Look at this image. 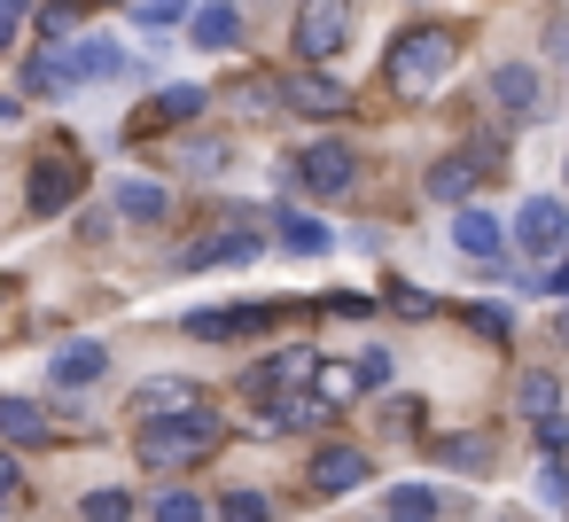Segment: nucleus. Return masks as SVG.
I'll return each instance as SVG.
<instances>
[{
    "label": "nucleus",
    "mask_w": 569,
    "mask_h": 522,
    "mask_svg": "<svg viewBox=\"0 0 569 522\" xmlns=\"http://www.w3.org/2000/svg\"><path fill=\"white\" fill-rule=\"evenodd\" d=\"M273 102H289L297 118H343L351 110V87L328 79V71H297V79H273Z\"/></svg>",
    "instance_id": "7"
},
{
    "label": "nucleus",
    "mask_w": 569,
    "mask_h": 522,
    "mask_svg": "<svg viewBox=\"0 0 569 522\" xmlns=\"http://www.w3.org/2000/svg\"><path fill=\"white\" fill-rule=\"evenodd\" d=\"M382 421H390V429H421V398H398Z\"/></svg>",
    "instance_id": "41"
},
{
    "label": "nucleus",
    "mask_w": 569,
    "mask_h": 522,
    "mask_svg": "<svg viewBox=\"0 0 569 522\" xmlns=\"http://www.w3.org/2000/svg\"><path fill=\"white\" fill-rule=\"evenodd\" d=\"M515 250L561 258V250H569V203H561V195H530V203L515 211Z\"/></svg>",
    "instance_id": "6"
},
{
    "label": "nucleus",
    "mask_w": 569,
    "mask_h": 522,
    "mask_svg": "<svg viewBox=\"0 0 569 522\" xmlns=\"http://www.w3.org/2000/svg\"><path fill=\"white\" fill-rule=\"evenodd\" d=\"M56 87H63V79H56V63H48V56H32V63H24V94H56Z\"/></svg>",
    "instance_id": "36"
},
{
    "label": "nucleus",
    "mask_w": 569,
    "mask_h": 522,
    "mask_svg": "<svg viewBox=\"0 0 569 522\" xmlns=\"http://www.w3.org/2000/svg\"><path fill=\"white\" fill-rule=\"evenodd\" d=\"M553 405H561V382H553L546 367H530V374H515V413H522V421H546Z\"/></svg>",
    "instance_id": "24"
},
{
    "label": "nucleus",
    "mask_w": 569,
    "mask_h": 522,
    "mask_svg": "<svg viewBox=\"0 0 569 522\" xmlns=\"http://www.w3.org/2000/svg\"><path fill=\"white\" fill-rule=\"evenodd\" d=\"M390 304H398V312H406V320H429V312H437V297H421V289H406V281H398V289H390Z\"/></svg>",
    "instance_id": "37"
},
{
    "label": "nucleus",
    "mask_w": 569,
    "mask_h": 522,
    "mask_svg": "<svg viewBox=\"0 0 569 522\" xmlns=\"http://www.w3.org/2000/svg\"><path fill=\"white\" fill-rule=\"evenodd\" d=\"M0 126H17V102H9V94H0Z\"/></svg>",
    "instance_id": "43"
},
{
    "label": "nucleus",
    "mask_w": 569,
    "mask_h": 522,
    "mask_svg": "<svg viewBox=\"0 0 569 522\" xmlns=\"http://www.w3.org/2000/svg\"><path fill=\"white\" fill-rule=\"evenodd\" d=\"M126 9H133V0H126Z\"/></svg>",
    "instance_id": "46"
},
{
    "label": "nucleus",
    "mask_w": 569,
    "mask_h": 522,
    "mask_svg": "<svg viewBox=\"0 0 569 522\" xmlns=\"http://www.w3.org/2000/svg\"><path fill=\"white\" fill-rule=\"evenodd\" d=\"M530 289H546V297H569V250H561V258H553V273H546V281H530Z\"/></svg>",
    "instance_id": "42"
},
{
    "label": "nucleus",
    "mask_w": 569,
    "mask_h": 522,
    "mask_svg": "<svg viewBox=\"0 0 569 522\" xmlns=\"http://www.w3.org/2000/svg\"><path fill=\"white\" fill-rule=\"evenodd\" d=\"M359 483H367V452L359 444H320L312 452V491L336 499V491H359Z\"/></svg>",
    "instance_id": "14"
},
{
    "label": "nucleus",
    "mask_w": 569,
    "mask_h": 522,
    "mask_svg": "<svg viewBox=\"0 0 569 522\" xmlns=\"http://www.w3.org/2000/svg\"><path fill=\"white\" fill-rule=\"evenodd\" d=\"M172 17H180V0H133V24L141 32H164Z\"/></svg>",
    "instance_id": "34"
},
{
    "label": "nucleus",
    "mask_w": 569,
    "mask_h": 522,
    "mask_svg": "<svg viewBox=\"0 0 569 522\" xmlns=\"http://www.w3.org/2000/svg\"><path fill=\"white\" fill-rule=\"evenodd\" d=\"M452 56H460V40L445 32V24H413V32H398L390 40V56H382V79H390V94H437V79L452 71Z\"/></svg>",
    "instance_id": "1"
},
{
    "label": "nucleus",
    "mask_w": 569,
    "mask_h": 522,
    "mask_svg": "<svg viewBox=\"0 0 569 522\" xmlns=\"http://www.w3.org/2000/svg\"><path fill=\"white\" fill-rule=\"evenodd\" d=\"M79 32V0H48L40 9V40H71Z\"/></svg>",
    "instance_id": "31"
},
{
    "label": "nucleus",
    "mask_w": 569,
    "mask_h": 522,
    "mask_svg": "<svg viewBox=\"0 0 569 522\" xmlns=\"http://www.w3.org/2000/svg\"><path fill=\"white\" fill-rule=\"evenodd\" d=\"M460 328H476L483 343H515V312H499V304H460Z\"/></svg>",
    "instance_id": "27"
},
{
    "label": "nucleus",
    "mask_w": 569,
    "mask_h": 522,
    "mask_svg": "<svg viewBox=\"0 0 569 522\" xmlns=\"http://www.w3.org/2000/svg\"><path fill=\"white\" fill-rule=\"evenodd\" d=\"M79 522H133V491H87Z\"/></svg>",
    "instance_id": "29"
},
{
    "label": "nucleus",
    "mask_w": 569,
    "mask_h": 522,
    "mask_svg": "<svg viewBox=\"0 0 569 522\" xmlns=\"http://www.w3.org/2000/svg\"><path fill=\"white\" fill-rule=\"evenodd\" d=\"M273 234H281V250H297V258H328V227L305 219V211H273Z\"/></svg>",
    "instance_id": "23"
},
{
    "label": "nucleus",
    "mask_w": 569,
    "mask_h": 522,
    "mask_svg": "<svg viewBox=\"0 0 569 522\" xmlns=\"http://www.w3.org/2000/svg\"><path fill=\"white\" fill-rule=\"evenodd\" d=\"M281 312L273 304H211V312H188V335L196 343H227V335H266Z\"/></svg>",
    "instance_id": "9"
},
{
    "label": "nucleus",
    "mask_w": 569,
    "mask_h": 522,
    "mask_svg": "<svg viewBox=\"0 0 569 522\" xmlns=\"http://www.w3.org/2000/svg\"><path fill=\"white\" fill-rule=\"evenodd\" d=\"M538 444H546V452H569V421L546 413V421H538Z\"/></svg>",
    "instance_id": "38"
},
{
    "label": "nucleus",
    "mask_w": 569,
    "mask_h": 522,
    "mask_svg": "<svg viewBox=\"0 0 569 522\" xmlns=\"http://www.w3.org/2000/svg\"><path fill=\"white\" fill-rule=\"evenodd\" d=\"M110 203H118V219H141V227H157V219L172 211V195H164L157 180H118V195H110Z\"/></svg>",
    "instance_id": "22"
},
{
    "label": "nucleus",
    "mask_w": 569,
    "mask_h": 522,
    "mask_svg": "<svg viewBox=\"0 0 569 522\" xmlns=\"http://www.w3.org/2000/svg\"><path fill=\"white\" fill-rule=\"evenodd\" d=\"M305 374H312V351H273L266 367H250V374H242V390H250V398H289Z\"/></svg>",
    "instance_id": "15"
},
{
    "label": "nucleus",
    "mask_w": 569,
    "mask_h": 522,
    "mask_svg": "<svg viewBox=\"0 0 569 522\" xmlns=\"http://www.w3.org/2000/svg\"><path fill=\"white\" fill-rule=\"evenodd\" d=\"M219 413L211 405H196V413H172V421H141L133 429V452H141V468H196L203 452H219Z\"/></svg>",
    "instance_id": "2"
},
{
    "label": "nucleus",
    "mask_w": 569,
    "mask_h": 522,
    "mask_svg": "<svg viewBox=\"0 0 569 522\" xmlns=\"http://www.w3.org/2000/svg\"><path fill=\"white\" fill-rule=\"evenodd\" d=\"M468 188H476L468 157H437V164H429V195H437V203H460Z\"/></svg>",
    "instance_id": "26"
},
{
    "label": "nucleus",
    "mask_w": 569,
    "mask_h": 522,
    "mask_svg": "<svg viewBox=\"0 0 569 522\" xmlns=\"http://www.w3.org/2000/svg\"><path fill=\"white\" fill-rule=\"evenodd\" d=\"M180 164L211 180V172H227V141H188V149H180Z\"/></svg>",
    "instance_id": "32"
},
{
    "label": "nucleus",
    "mask_w": 569,
    "mask_h": 522,
    "mask_svg": "<svg viewBox=\"0 0 569 522\" xmlns=\"http://www.w3.org/2000/svg\"><path fill=\"white\" fill-rule=\"evenodd\" d=\"M305 390H312V398H320L328 413H343V405H359V398H367V374H359L351 359H312Z\"/></svg>",
    "instance_id": "13"
},
{
    "label": "nucleus",
    "mask_w": 569,
    "mask_h": 522,
    "mask_svg": "<svg viewBox=\"0 0 569 522\" xmlns=\"http://www.w3.org/2000/svg\"><path fill=\"white\" fill-rule=\"evenodd\" d=\"M63 436H71V429H63L48 405H32V398H0V444L24 452V444H63Z\"/></svg>",
    "instance_id": "10"
},
{
    "label": "nucleus",
    "mask_w": 569,
    "mask_h": 522,
    "mask_svg": "<svg viewBox=\"0 0 569 522\" xmlns=\"http://www.w3.org/2000/svg\"><path fill=\"white\" fill-rule=\"evenodd\" d=\"M17 24H24V9H17V0H0V56L17 48Z\"/></svg>",
    "instance_id": "39"
},
{
    "label": "nucleus",
    "mask_w": 569,
    "mask_h": 522,
    "mask_svg": "<svg viewBox=\"0 0 569 522\" xmlns=\"http://www.w3.org/2000/svg\"><path fill=\"white\" fill-rule=\"evenodd\" d=\"M79 180H87V157H79L71 141H48V157L32 164V188H24L32 219H63V211H71V195H79Z\"/></svg>",
    "instance_id": "3"
},
{
    "label": "nucleus",
    "mask_w": 569,
    "mask_h": 522,
    "mask_svg": "<svg viewBox=\"0 0 569 522\" xmlns=\"http://www.w3.org/2000/svg\"><path fill=\"white\" fill-rule=\"evenodd\" d=\"M56 79L63 87H94V79H118L126 71V56L110 48V40H94V32H71V40H56Z\"/></svg>",
    "instance_id": "5"
},
{
    "label": "nucleus",
    "mask_w": 569,
    "mask_h": 522,
    "mask_svg": "<svg viewBox=\"0 0 569 522\" xmlns=\"http://www.w3.org/2000/svg\"><path fill=\"white\" fill-rule=\"evenodd\" d=\"M133 405H141V421H172V413H196V405H211V398H203V382H188V374H149V382L133 390Z\"/></svg>",
    "instance_id": "11"
},
{
    "label": "nucleus",
    "mask_w": 569,
    "mask_h": 522,
    "mask_svg": "<svg viewBox=\"0 0 569 522\" xmlns=\"http://www.w3.org/2000/svg\"><path fill=\"white\" fill-rule=\"evenodd\" d=\"M63 390H87V382H102L110 374V343H71V351H56V367H48Z\"/></svg>",
    "instance_id": "20"
},
{
    "label": "nucleus",
    "mask_w": 569,
    "mask_h": 522,
    "mask_svg": "<svg viewBox=\"0 0 569 522\" xmlns=\"http://www.w3.org/2000/svg\"><path fill=\"white\" fill-rule=\"evenodd\" d=\"M561 343H569V312H561Z\"/></svg>",
    "instance_id": "44"
},
{
    "label": "nucleus",
    "mask_w": 569,
    "mask_h": 522,
    "mask_svg": "<svg viewBox=\"0 0 569 522\" xmlns=\"http://www.w3.org/2000/svg\"><path fill=\"white\" fill-rule=\"evenodd\" d=\"M297 180L312 195H351L359 188V157L343 141H312V149H297Z\"/></svg>",
    "instance_id": "8"
},
{
    "label": "nucleus",
    "mask_w": 569,
    "mask_h": 522,
    "mask_svg": "<svg viewBox=\"0 0 569 522\" xmlns=\"http://www.w3.org/2000/svg\"><path fill=\"white\" fill-rule=\"evenodd\" d=\"M188 40H196V48H234V40H242V17L227 9V0H203V9L188 17Z\"/></svg>",
    "instance_id": "21"
},
{
    "label": "nucleus",
    "mask_w": 569,
    "mask_h": 522,
    "mask_svg": "<svg viewBox=\"0 0 569 522\" xmlns=\"http://www.w3.org/2000/svg\"><path fill=\"white\" fill-rule=\"evenodd\" d=\"M17 491H24V468H17V452H0V514L17 506Z\"/></svg>",
    "instance_id": "35"
},
{
    "label": "nucleus",
    "mask_w": 569,
    "mask_h": 522,
    "mask_svg": "<svg viewBox=\"0 0 569 522\" xmlns=\"http://www.w3.org/2000/svg\"><path fill=\"white\" fill-rule=\"evenodd\" d=\"M351 367L367 374V390H375V382H390V351H367V359H351Z\"/></svg>",
    "instance_id": "40"
},
{
    "label": "nucleus",
    "mask_w": 569,
    "mask_h": 522,
    "mask_svg": "<svg viewBox=\"0 0 569 522\" xmlns=\"http://www.w3.org/2000/svg\"><path fill=\"white\" fill-rule=\"evenodd\" d=\"M491 102H499V118H515V126L538 118V110H546L538 71H530V63H499V71H491Z\"/></svg>",
    "instance_id": "12"
},
{
    "label": "nucleus",
    "mask_w": 569,
    "mask_h": 522,
    "mask_svg": "<svg viewBox=\"0 0 569 522\" xmlns=\"http://www.w3.org/2000/svg\"><path fill=\"white\" fill-rule=\"evenodd\" d=\"M17 9H32V0H17Z\"/></svg>",
    "instance_id": "45"
},
{
    "label": "nucleus",
    "mask_w": 569,
    "mask_h": 522,
    "mask_svg": "<svg viewBox=\"0 0 569 522\" xmlns=\"http://www.w3.org/2000/svg\"><path fill=\"white\" fill-rule=\"evenodd\" d=\"M203 102H211L203 87H164V94L133 118V133H149V126H188V118H203Z\"/></svg>",
    "instance_id": "19"
},
{
    "label": "nucleus",
    "mask_w": 569,
    "mask_h": 522,
    "mask_svg": "<svg viewBox=\"0 0 569 522\" xmlns=\"http://www.w3.org/2000/svg\"><path fill=\"white\" fill-rule=\"evenodd\" d=\"M258 421H266L273 436H289V429H320V421H328V405H320L312 390H289V398H266V405H258Z\"/></svg>",
    "instance_id": "18"
},
{
    "label": "nucleus",
    "mask_w": 569,
    "mask_h": 522,
    "mask_svg": "<svg viewBox=\"0 0 569 522\" xmlns=\"http://www.w3.org/2000/svg\"><path fill=\"white\" fill-rule=\"evenodd\" d=\"M149 522H211V506H203L196 491H164V499L149 506Z\"/></svg>",
    "instance_id": "30"
},
{
    "label": "nucleus",
    "mask_w": 569,
    "mask_h": 522,
    "mask_svg": "<svg viewBox=\"0 0 569 522\" xmlns=\"http://www.w3.org/2000/svg\"><path fill=\"white\" fill-rule=\"evenodd\" d=\"M452 250H468V258L491 265V258L507 250V227H499L491 211H452Z\"/></svg>",
    "instance_id": "16"
},
{
    "label": "nucleus",
    "mask_w": 569,
    "mask_h": 522,
    "mask_svg": "<svg viewBox=\"0 0 569 522\" xmlns=\"http://www.w3.org/2000/svg\"><path fill=\"white\" fill-rule=\"evenodd\" d=\"M437 452H445L452 468H483V460H491V444H483V436H445Z\"/></svg>",
    "instance_id": "33"
},
{
    "label": "nucleus",
    "mask_w": 569,
    "mask_h": 522,
    "mask_svg": "<svg viewBox=\"0 0 569 522\" xmlns=\"http://www.w3.org/2000/svg\"><path fill=\"white\" fill-rule=\"evenodd\" d=\"M211 522H273V499H266V491H227V499L211 506Z\"/></svg>",
    "instance_id": "28"
},
{
    "label": "nucleus",
    "mask_w": 569,
    "mask_h": 522,
    "mask_svg": "<svg viewBox=\"0 0 569 522\" xmlns=\"http://www.w3.org/2000/svg\"><path fill=\"white\" fill-rule=\"evenodd\" d=\"M351 24H359V9H351V0H297V56L305 63H328L343 40H351Z\"/></svg>",
    "instance_id": "4"
},
{
    "label": "nucleus",
    "mask_w": 569,
    "mask_h": 522,
    "mask_svg": "<svg viewBox=\"0 0 569 522\" xmlns=\"http://www.w3.org/2000/svg\"><path fill=\"white\" fill-rule=\"evenodd\" d=\"M258 250H266L258 227H227V234H203V242L188 250V265H242V258H258Z\"/></svg>",
    "instance_id": "17"
},
{
    "label": "nucleus",
    "mask_w": 569,
    "mask_h": 522,
    "mask_svg": "<svg viewBox=\"0 0 569 522\" xmlns=\"http://www.w3.org/2000/svg\"><path fill=\"white\" fill-rule=\"evenodd\" d=\"M382 522H437V491L429 483H390L382 491Z\"/></svg>",
    "instance_id": "25"
}]
</instances>
